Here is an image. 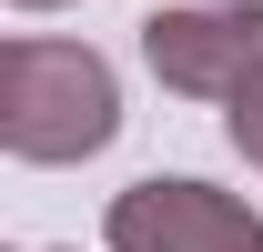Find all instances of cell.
<instances>
[{"label":"cell","instance_id":"7a4b0ae2","mask_svg":"<svg viewBox=\"0 0 263 252\" xmlns=\"http://www.w3.org/2000/svg\"><path fill=\"white\" fill-rule=\"evenodd\" d=\"M142 61L182 101H233L263 71V0H182L142 20Z\"/></svg>","mask_w":263,"mask_h":252},{"label":"cell","instance_id":"5b68a950","mask_svg":"<svg viewBox=\"0 0 263 252\" xmlns=\"http://www.w3.org/2000/svg\"><path fill=\"white\" fill-rule=\"evenodd\" d=\"M21 10H61V0H21Z\"/></svg>","mask_w":263,"mask_h":252},{"label":"cell","instance_id":"3957f363","mask_svg":"<svg viewBox=\"0 0 263 252\" xmlns=\"http://www.w3.org/2000/svg\"><path fill=\"white\" fill-rule=\"evenodd\" d=\"M101 232L111 252H263V212L213 182H132Z\"/></svg>","mask_w":263,"mask_h":252},{"label":"cell","instance_id":"277c9868","mask_svg":"<svg viewBox=\"0 0 263 252\" xmlns=\"http://www.w3.org/2000/svg\"><path fill=\"white\" fill-rule=\"evenodd\" d=\"M223 131H233V152H243V161H263V71L223 101Z\"/></svg>","mask_w":263,"mask_h":252},{"label":"cell","instance_id":"6da1fadb","mask_svg":"<svg viewBox=\"0 0 263 252\" xmlns=\"http://www.w3.org/2000/svg\"><path fill=\"white\" fill-rule=\"evenodd\" d=\"M122 131L111 61L81 40H10L0 51V141L21 161H81Z\"/></svg>","mask_w":263,"mask_h":252}]
</instances>
